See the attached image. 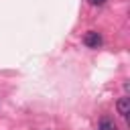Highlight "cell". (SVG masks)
Segmentation results:
<instances>
[{
  "instance_id": "cell-1",
  "label": "cell",
  "mask_w": 130,
  "mask_h": 130,
  "mask_svg": "<svg viewBox=\"0 0 130 130\" xmlns=\"http://www.w3.org/2000/svg\"><path fill=\"white\" fill-rule=\"evenodd\" d=\"M83 43H85L89 49H98V47L102 45V35L95 32V30H87V32L83 35Z\"/></svg>"
},
{
  "instance_id": "cell-2",
  "label": "cell",
  "mask_w": 130,
  "mask_h": 130,
  "mask_svg": "<svg viewBox=\"0 0 130 130\" xmlns=\"http://www.w3.org/2000/svg\"><path fill=\"white\" fill-rule=\"evenodd\" d=\"M116 110H118V114L122 116V118H126L128 114H130V98H120L118 100V104H116Z\"/></svg>"
},
{
  "instance_id": "cell-3",
  "label": "cell",
  "mask_w": 130,
  "mask_h": 130,
  "mask_svg": "<svg viewBox=\"0 0 130 130\" xmlns=\"http://www.w3.org/2000/svg\"><path fill=\"white\" fill-rule=\"evenodd\" d=\"M98 130H118V126H116V124H114L110 118H102V120H100Z\"/></svg>"
},
{
  "instance_id": "cell-4",
  "label": "cell",
  "mask_w": 130,
  "mask_h": 130,
  "mask_svg": "<svg viewBox=\"0 0 130 130\" xmlns=\"http://www.w3.org/2000/svg\"><path fill=\"white\" fill-rule=\"evenodd\" d=\"M104 2H106V0H89V4H91V6H102Z\"/></svg>"
}]
</instances>
